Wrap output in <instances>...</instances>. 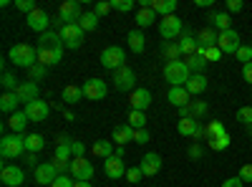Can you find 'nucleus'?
I'll list each match as a JSON object with an SVG mask.
<instances>
[{"label":"nucleus","mask_w":252,"mask_h":187,"mask_svg":"<svg viewBox=\"0 0 252 187\" xmlns=\"http://www.w3.org/2000/svg\"><path fill=\"white\" fill-rule=\"evenodd\" d=\"M129 101H131V109H134V112H146V109L152 107L154 99H152V91H149V89H134Z\"/></svg>","instance_id":"19"},{"label":"nucleus","mask_w":252,"mask_h":187,"mask_svg":"<svg viewBox=\"0 0 252 187\" xmlns=\"http://www.w3.org/2000/svg\"><path fill=\"white\" fill-rule=\"evenodd\" d=\"M164 58H166V64H169V61H182V46L177 40H169V43L164 46Z\"/></svg>","instance_id":"36"},{"label":"nucleus","mask_w":252,"mask_h":187,"mask_svg":"<svg viewBox=\"0 0 252 187\" xmlns=\"http://www.w3.org/2000/svg\"><path fill=\"white\" fill-rule=\"evenodd\" d=\"M15 94H18L20 104H31V101H38V94H40V89H38V84H35V81H23V84H18Z\"/></svg>","instance_id":"20"},{"label":"nucleus","mask_w":252,"mask_h":187,"mask_svg":"<svg viewBox=\"0 0 252 187\" xmlns=\"http://www.w3.org/2000/svg\"><path fill=\"white\" fill-rule=\"evenodd\" d=\"M184 64H187V69L192 71V74H202L207 69V58L204 56H189Z\"/></svg>","instance_id":"38"},{"label":"nucleus","mask_w":252,"mask_h":187,"mask_svg":"<svg viewBox=\"0 0 252 187\" xmlns=\"http://www.w3.org/2000/svg\"><path fill=\"white\" fill-rule=\"evenodd\" d=\"M235 56H237V61H242V66L245 64H252V46H240Z\"/></svg>","instance_id":"45"},{"label":"nucleus","mask_w":252,"mask_h":187,"mask_svg":"<svg viewBox=\"0 0 252 187\" xmlns=\"http://www.w3.org/2000/svg\"><path fill=\"white\" fill-rule=\"evenodd\" d=\"M242 78L252 86V64H245V66H242Z\"/></svg>","instance_id":"59"},{"label":"nucleus","mask_w":252,"mask_h":187,"mask_svg":"<svg viewBox=\"0 0 252 187\" xmlns=\"http://www.w3.org/2000/svg\"><path fill=\"white\" fill-rule=\"evenodd\" d=\"M222 132H227L222 121H209L207 124V137H215V134H222Z\"/></svg>","instance_id":"48"},{"label":"nucleus","mask_w":252,"mask_h":187,"mask_svg":"<svg viewBox=\"0 0 252 187\" xmlns=\"http://www.w3.org/2000/svg\"><path fill=\"white\" fill-rule=\"evenodd\" d=\"M61 99L63 101H66V104H76V101H81L83 99V86H66V89H63L61 91Z\"/></svg>","instance_id":"35"},{"label":"nucleus","mask_w":252,"mask_h":187,"mask_svg":"<svg viewBox=\"0 0 252 187\" xmlns=\"http://www.w3.org/2000/svg\"><path fill=\"white\" fill-rule=\"evenodd\" d=\"M8 58H10V64H15L20 69H33L38 64V51L28 43H15L8 51Z\"/></svg>","instance_id":"2"},{"label":"nucleus","mask_w":252,"mask_h":187,"mask_svg":"<svg viewBox=\"0 0 252 187\" xmlns=\"http://www.w3.org/2000/svg\"><path fill=\"white\" fill-rule=\"evenodd\" d=\"M166 99H169V104H172V107L182 109V107H187V104H189L192 94H189L184 86H172V89H169V94H166Z\"/></svg>","instance_id":"21"},{"label":"nucleus","mask_w":252,"mask_h":187,"mask_svg":"<svg viewBox=\"0 0 252 187\" xmlns=\"http://www.w3.org/2000/svg\"><path fill=\"white\" fill-rule=\"evenodd\" d=\"M152 8L157 15L166 18V15H174L177 13V0H152Z\"/></svg>","instance_id":"28"},{"label":"nucleus","mask_w":252,"mask_h":187,"mask_svg":"<svg viewBox=\"0 0 252 187\" xmlns=\"http://www.w3.org/2000/svg\"><path fill=\"white\" fill-rule=\"evenodd\" d=\"M149 139H152V134L146 132V129H134V142L136 144H146Z\"/></svg>","instance_id":"51"},{"label":"nucleus","mask_w":252,"mask_h":187,"mask_svg":"<svg viewBox=\"0 0 252 187\" xmlns=\"http://www.w3.org/2000/svg\"><path fill=\"white\" fill-rule=\"evenodd\" d=\"M220 187H245V182H242L240 177H229V180H224Z\"/></svg>","instance_id":"57"},{"label":"nucleus","mask_w":252,"mask_h":187,"mask_svg":"<svg viewBox=\"0 0 252 187\" xmlns=\"http://www.w3.org/2000/svg\"><path fill=\"white\" fill-rule=\"evenodd\" d=\"M250 132H252V124H250Z\"/></svg>","instance_id":"63"},{"label":"nucleus","mask_w":252,"mask_h":187,"mask_svg":"<svg viewBox=\"0 0 252 187\" xmlns=\"http://www.w3.org/2000/svg\"><path fill=\"white\" fill-rule=\"evenodd\" d=\"M182 33H184V26H182V20L177 15H166V18L159 20V36L166 40V43L174 40L177 36H182Z\"/></svg>","instance_id":"8"},{"label":"nucleus","mask_w":252,"mask_h":187,"mask_svg":"<svg viewBox=\"0 0 252 187\" xmlns=\"http://www.w3.org/2000/svg\"><path fill=\"white\" fill-rule=\"evenodd\" d=\"M106 94H109V86L103 78H89L86 84H83V96L91 99V101H101Z\"/></svg>","instance_id":"12"},{"label":"nucleus","mask_w":252,"mask_h":187,"mask_svg":"<svg viewBox=\"0 0 252 187\" xmlns=\"http://www.w3.org/2000/svg\"><path fill=\"white\" fill-rule=\"evenodd\" d=\"M134 0H111V8L114 10H119V13H129V10H134Z\"/></svg>","instance_id":"43"},{"label":"nucleus","mask_w":252,"mask_h":187,"mask_svg":"<svg viewBox=\"0 0 252 187\" xmlns=\"http://www.w3.org/2000/svg\"><path fill=\"white\" fill-rule=\"evenodd\" d=\"M28 74H31V81H40V78L48 74V69H46L43 64H35L33 69H28Z\"/></svg>","instance_id":"46"},{"label":"nucleus","mask_w":252,"mask_h":187,"mask_svg":"<svg viewBox=\"0 0 252 187\" xmlns=\"http://www.w3.org/2000/svg\"><path fill=\"white\" fill-rule=\"evenodd\" d=\"M33 175H35V185H53L58 180V170L53 162H40L33 170Z\"/></svg>","instance_id":"13"},{"label":"nucleus","mask_w":252,"mask_h":187,"mask_svg":"<svg viewBox=\"0 0 252 187\" xmlns=\"http://www.w3.org/2000/svg\"><path fill=\"white\" fill-rule=\"evenodd\" d=\"M139 167H141L144 177H154V175L161 170V157H159L157 152H146V154L141 157V162H139Z\"/></svg>","instance_id":"18"},{"label":"nucleus","mask_w":252,"mask_h":187,"mask_svg":"<svg viewBox=\"0 0 252 187\" xmlns=\"http://www.w3.org/2000/svg\"><path fill=\"white\" fill-rule=\"evenodd\" d=\"M187 154L192 157V159H199V157H202V147H199V144H192V147L187 150Z\"/></svg>","instance_id":"58"},{"label":"nucleus","mask_w":252,"mask_h":187,"mask_svg":"<svg viewBox=\"0 0 252 187\" xmlns=\"http://www.w3.org/2000/svg\"><path fill=\"white\" fill-rule=\"evenodd\" d=\"M101 66L103 69H109V71H119L121 66H126V53H124V48H119V46H109V48H103L101 51Z\"/></svg>","instance_id":"7"},{"label":"nucleus","mask_w":252,"mask_h":187,"mask_svg":"<svg viewBox=\"0 0 252 187\" xmlns=\"http://www.w3.org/2000/svg\"><path fill=\"white\" fill-rule=\"evenodd\" d=\"M240 180H242V182H252V164H242V170H240Z\"/></svg>","instance_id":"55"},{"label":"nucleus","mask_w":252,"mask_h":187,"mask_svg":"<svg viewBox=\"0 0 252 187\" xmlns=\"http://www.w3.org/2000/svg\"><path fill=\"white\" fill-rule=\"evenodd\" d=\"M26 114H28V119L31 121H46L48 119V114H51V104L48 101H31V104H26V109H23Z\"/></svg>","instance_id":"15"},{"label":"nucleus","mask_w":252,"mask_h":187,"mask_svg":"<svg viewBox=\"0 0 252 187\" xmlns=\"http://www.w3.org/2000/svg\"><path fill=\"white\" fill-rule=\"evenodd\" d=\"M18 104H20L18 94H3V96H0V109H3L5 114H15V112H20V109H18Z\"/></svg>","instance_id":"34"},{"label":"nucleus","mask_w":252,"mask_h":187,"mask_svg":"<svg viewBox=\"0 0 252 187\" xmlns=\"http://www.w3.org/2000/svg\"><path fill=\"white\" fill-rule=\"evenodd\" d=\"M73 185H76V182H73L68 175H58V180H56L51 187H73Z\"/></svg>","instance_id":"52"},{"label":"nucleus","mask_w":252,"mask_h":187,"mask_svg":"<svg viewBox=\"0 0 252 187\" xmlns=\"http://www.w3.org/2000/svg\"><path fill=\"white\" fill-rule=\"evenodd\" d=\"M71 175H73L76 182H91V177H94V164H91L86 157L71 159Z\"/></svg>","instance_id":"10"},{"label":"nucleus","mask_w":252,"mask_h":187,"mask_svg":"<svg viewBox=\"0 0 252 187\" xmlns=\"http://www.w3.org/2000/svg\"><path fill=\"white\" fill-rule=\"evenodd\" d=\"M15 76L10 74V71H3V78H0V84H3V89H5V94H15V89H18V84H15Z\"/></svg>","instance_id":"42"},{"label":"nucleus","mask_w":252,"mask_h":187,"mask_svg":"<svg viewBox=\"0 0 252 187\" xmlns=\"http://www.w3.org/2000/svg\"><path fill=\"white\" fill-rule=\"evenodd\" d=\"M0 182L5 187H20L26 182V172L18 167V164H5L3 172H0Z\"/></svg>","instance_id":"11"},{"label":"nucleus","mask_w":252,"mask_h":187,"mask_svg":"<svg viewBox=\"0 0 252 187\" xmlns=\"http://www.w3.org/2000/svg\"><path fill=\"white\" fill-rule=\"evenodd\" d=\"M146 121H149V119H146L144 112H134L131 109V114H129V127L131 129H146Z\"/></svg>","instance_id":"40"},{"label":"nucleus","mask_w":252,"mask_h":187,"mask_svg":"<svg viewBox=\"0 0 252 187\" xmlns=\"http://www.w3.org/2000/svg\"><path fill=\"white\" fill-rule=\"evenodd\" d=\"M56 162H71L73 159V152H71V144H58L56 147V154H53Z\"/></svg>","instance_id":"41"},{"label":"nucleus","mask_w":252,"mask_h":187,"mask_svg":"<svg viewBox=\"0 0 252 187\" xmlns=\"http://www.w3.org/2000/svg\"><path fill=\"white\" fill-rule=\"evenodd\" d=\"M28 121H31V119H28V114H26V112H15V114H10V116H8V121H5V124H8V129H10L13 134H23V129L28 127Z\"/></svg>","instance_id":"23"},{"label":"nucleus","mask_w":252,"mask_h":187,"mask_svg":"<svg viewBox=\"0 0 252 187\" xmlns=\"http://www.w3.org/2000/svg\"><path fill=\"white\" fill-rule=\"evenodd\" d=\"M71 152H73V159L83 157V154H86V144H83V142H71Z\"/></svg>","instance_id":"50"},{"label":"nucleus","mask_w":252,"mask_h":187,"mask_svg":"<svg viewBox=\"0 0 252 187\" xmlns=\"http://www.w3.org/2000/svg\"><path fill=\"white\" fill-rule=\"evenodd\" d=\"M245 8L242 0H227V13H240Z\"/></svg>","instance_id":"54"},{"label":"nucleus","mask_w":252,"mask_h":187,"mask_svg":"<svg viewBox=\"0 0 252 187\" xmlns=\"http://www.w3.org/2000/svg\"><path fill=\"white\" fill-rule=\"evenodd\" d=\"M217 40H220V33L215 31V28H202L199 33H197V43H199V48H215L217 46Z\"/></svg>","instance_id":"24"},{"label":"nucleus","mask_w":252,"mask_h":187,"mask_svg":"<svg viewBox=\"0 0 252 187\" xmlns=\"http://www.w3.org/2000/svg\"><path fill=\"white\" fill-rule=\"evenodd\" d=\"M207 86H209V81H207V76H204V74H192L184 89H187L189 94H192V96H197V94H204V91H207Z\"/></svg>","instance_id":"22"},{"label":"nucleus","mask_w":252,"mask_h":187,"mask_svg":"<svg viewBox=\"0 0 252 187\" xmlns=\"http://www.w3.org/2000/svg\"><path fill=\"white\" fill-rule=\"evenodd\" d=\"M114 142L119 144V147H124V144L134 142V129L129 127V124H119V127L114 129Z\"/></svg>","instance_id":"29"},{"label":"nucleus","mask_w":252,"mask_h":187,"mask_svg":"<svg viewBox=\"0 0 252 187\" xmlns=\"http://www.w3.org/2000/svg\"><path fill=\"white\" fill-rule=\"evenodd\" d=\"M237 121L245 124V127H250L252 124V107H240L237 109Z\"/></svg>","instance_id":"44"},{"label":"nucleus","mask_w":252,"mask_h":187,"mask_svg":"<svg viewBox=\"0 0 252 187\" xmlns=\"http://www.w3.org/2000/svg\"><path fill=\"white\" fill-rule=\"evenodd\" d=\"M189 112H192V119H204L209 114V107H207V101H189Z\"/></svg>","instance_id":"39"},{"label":"nucleus","mask_w":252,"mask_h":187,"mask_svg":"<svg viewBox=\"0 0 252 187\" xmlns=\"http://www.w3.org/2000/svg\"><path fill=\"white\" fill-rule=\"evenodd\" d=\"M26 152V137L23 134H5L0 139V154L5 159H18Z\"/></svg>","instance_id":"4"},{"label":"nucleus","mask_w":252,"mask_h":187,"mask_svg":"<svg viewBox=\"0 0 252 187\" xmlns=\"http://www.w3.org/2000/svg\"><path fill=\"white\" fill-rule=\"evenodd\" d=\"M207 147L215 150V152H224L229 144H232V137H229V132H222V134H215V137H207Z\"/></svg>","instance_id":"25"},{"label":"nucleus","mask_w":252,"mask_h":187,"mask_svg":"<svg viewBox=\"0 0 252 187\" xmlns=\"http://www.w3.org/2000/svg\"><path fill=\"white\" fill-rule=\"evenodd\" d=\"M94 157H101V159H109L114 157V142H106V139H98L94 142V147H91Z\"/></svg>","instance_id":"30"},{"label":"nucleus","mask_w":252,"mask_h":187,"mask_svg":"<svg viewBox=\"0 0 252 187\" xmlns=\"http://www.w3.org/2000/svg\"><path fill=\"white\" fill-rule=\"evenodd\" d=\"M38 64H43L46 69L48 66H56L61 64V58H63V43H61V36L56 31H46L43 36L38 38Z\"/></svg>","instance_id":"1"},{"label":"nucleus","mask_w":252,"mask_h":187,"mask_svg":"<svg viewBox=\"0 0 252 187\" xmlns=\"http://www.w3.org/2000/svg\"><path fill=\"white\" fill-rule=\"evenodd\" d=\"M194 5H197V8H212L215 0H194Z\"/></svg>","instance_id":"61"},{"label":"nucleus","mask_w":252,"mask_h":187,"mask_svg":"<svg viewBox=\"0 0 252 187\" xmlns=\"http://www.w3.org/2000/svg\"><path fill=\"white\" fill-rule=\"evenodd\" d=\"M207 20L215 26V31H217V33H224V31L232 28V26H229V13H212Z\"/></svg>","instance_id":"32"},{"label":"nucleus","mask_w":252,"mask_h":187,"mask_svg":"<svg viewBox=\"0 0 252 187\" xmlns=\"http://www.w3.org/2000/svg\"><path fill=\"white\" fill-rule=\"evenodd\" d=\"M189 76H192V71L187 69L184 61H169V64H164V78L169 81V86H187Z\"/></svg>","instance_id":"3"},{"label":"nucleus","mask_w":252,"mask_h":187,"mask_svg":"<svg viewBox=\"0 0 252 187\" xmlns=\"http://www.w3.org/2000/svg\"><path fill=\"white\" fill-rule=\"evenodd\" d=\"M114 86L116 91H134L136 89V71L131 66H121L114 71Z\"/></svg>","instance_id":"9"},{"label":"nucleus","mask_w":252,"mask_h":187,"mask_svg":"<svg viewBox=\"0 0 252 187\" xmlns=\"http://www.w3.org/2000/svg\"><path fill=\"white\" fill-rule=\"evenodd\" d=\"M217 46H220V51H222V53H237V48L242 46V43H240V33H237L235 28H229V31L220 33Z\"/></svg>","instance_id":"14"},{"label":"nucleus","mask_w":252,"mask_h":187,"mask_svg":"<svg viewBox=\"0 0 252 187\" xmlns=\"http://www.w3.org/2000/svg\"><path fill=\"white\" fill-rule=\"evenodd\" d=\"M141 177H144V172H141V167H129V170H126V180H129L131 185H136V182H141Z\"/></svg>","instance_id":"47"},{"label":"nucleus","mask_w":252,"mask_h":187,"mask_svg":"<svg viewBox=\"0 0 252 187\" xmlns=\"http://www.w3.org/2000/svg\"><path fill=\"white\" fill-rule=\"evenodd\" d=\"M220 58H222L220 46H215V48H209V51H207V64H215V61H220Z\"/></svg>","instance_id":"53"},{"label":"nucleus","mask_w":252,"mask_h":187,"mask_svg":"<svg viewBox=\"0 0 252 187\" xmlns=\"http://www.w3.org/2000/svg\"><path fill=\"white\" fill-rule=\"evenodd\" d=\"M126 40H129V48H131L134 53H141V51H144V46H146V36H144V31H139V28H136V31H131Z\"/></svg>","instance_id":"33"},{"label":"nucleus","mask_w":252,"mask_h":187,"mask_svg":"<svg viewBox=\"0 0 252 187\" xmlns=\"http://www.w3.org/2000/svg\"><path fill=\"white\" fill-rule=\"evenodd\" d=\"M78 26L83 28V33L96 31V28H98V15H96V13H83L81 20H78Z\"/></svg>","instance_id":"37"},{"label":"nucleus","mask_w":252,"mask_h":187,"mask_svg":"<svg viewBox=\"0 0 252 187\" xmlns=\"http://www.w3.org/2000/svg\"><path fill=\"white\" fill-rule=\"evenodd\" d=\"M157 18H159V15L154 13V8H139V10H136V26H139V31L154 26Z\"/></svg>","instance_id":"27"},{"label":"nucleus","mask_w":252,"mask_h":187,"mask_svg":"<svg viewBox=\"0 0 252 187\" xmlns=\"http://www.w3.org/2000/svg\"><path fill=\"white\" fill-rule=\"evenodd\" d=\"M53 164H56V170L63 175V172H71V162H56L53 159Z\"/></svg>","instance_id":"60"},{"label":"nucleus","mask_w":252,"mask_h":187,"mask_svg":"<svg viewBox=\"0 0 252 187\" xmlns=\"http://www.w3.org/2000/svg\"><path fill=\"white\" fill-rule=\"evenodd\" d=\"M81 15H83V10H81L78 0H66V3H61V8H58V20H56L58 31H61L63 26H68V23H78Z\"/></svg>","instance_id":"5"},{"label":"nucleus","mask_w":252,"mask_h":187,"mask_svg":"<svg viewBox=\"0 0 252 187\" xmlns=\"http://www.w3.org/2000/svg\"><path fill=\"white\" fill-rule=\"evenodd\" d=\"M179 46H182V56H197V51H199V43H197V38L189 33V31H184L182 33V40H179Z\"/></svg>","instance_id":"26"},{"label":"nucleus","mask_w":252,"mask_h":187,"mask_svg":"<svg viewBox=\"0 0 252 187\" xmlns=\"http://www.w3.org/2000/svg\"><path fill=\"white\" fill-rule=\"evenodd\" d=\"M126 164H124V159L121 157H109V159H103V172H106V177L109 180H121V177H126Z\"/></svg>","instance_id":"16"},{"label":"nucleus","mask_w":252,"mask_h":187,"mask_svg":"<svg viewBox=\"0 0 252 187\" xmlns=\"http://www.w3.org/2000/svg\"><path fill=\"white\" fill-rule=\"evenodd\" d=\"M109 10H114V8H111V3H96V10H94V13H96L98 18H103Z\"/></svg>","instance_id":"56"},{"label":"nucleus","mask_w":252,"mask_h":187,"mask_svg":"<svg viewBox=\"0 0 252 187\" xmlns=\"http://www.w3.org/2000/svg\"><path fill=\"white\" fill-rule=\"evenodd\" d=\"M26 20H28V28H31V31H35V33H40V36H43V33L48 31V23H51L48 13H46V10H40V8H35Z\"/></svg>","instance_id":"17"},{"label":"nucleus","mask_w":252,"mask_h":187,"mask_svg":"<svg viewBox=\"0 0 252 187\" xmlns=\"http://www.w3.org/2000/svg\"><path fill=\"white\" fill-rule=\"evenodd\" d=\"M43 147H46V137L43 134H28L26 137V152L28 154H38Z\"/></svg>","instance_id":"31"},{"label":"nucleus","mask_w":252,"mask_h":187,"mask_svg":"<svg viewBox=\"0 0 252 187\" xmlns=\"http://www.w3.org/2000/svg\"><path fill=\"white\" fill-rule=\"evenodd\" d=\"M15 8H18V10H23V13H28V15H31V13L35 10V3H33V0H15Z\"/></svg>","instance_id":"49"},{"label":"nucleus","mask_w":252,"mask_h":187,"mask_svg":"<svg viewBox=\"0 0 252 187\" xmlns=\"http://www.w3.org/2000/svg\"><path fill=\"white\" fill-rule=\"evenodd\" d=\"M58 36H61V43H63V48H71V51H76V48H81V43H83V28L78 26V23H68V26H63L61 31H58Z\"/></svg>","instance_id":"6"},{"label":"nucleus","mask_w":252,"mask_h":187,"mask_svg":"<svg viewBox=\"0 0 252 187\" xmlns=\"http://www.w3.org/2000/svg\"><path fill=\"white\" fill-rule=\"evenodd\" d=\"M73 187H91V182H76Z\"/></svg>","instance_id":"62"}]
</instances>
